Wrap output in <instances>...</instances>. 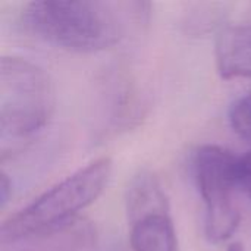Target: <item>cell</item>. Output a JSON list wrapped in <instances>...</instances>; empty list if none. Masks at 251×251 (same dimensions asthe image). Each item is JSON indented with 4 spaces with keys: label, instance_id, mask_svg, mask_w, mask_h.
I'll return each mask as SVG.
<instances>
[{
    "label": "cell",
    "instance_id": "1",
    "mask_svg": "<svg viewBox=\"0 0 251 251\" xmlns=\"http://www.w3.org/2000/svg\"><path fill=\"white\" fill-rule=\"evenodd\" d=\"M140 1L40 0L25 4L22 24L37 38L78 53H96L116 46L126 34L131 18L146 12Z\"/></svg>",
    "mask_w": 251,
    "mask_h": 251
},
{
    "label": "cell",
    "instance_id": "2",
    "mask_svg": "<svg viewBox=\"0 0 251 251\" xmlns=\"http://www.w3.org/2000/svg\"><path fill=\"white\" fill-rule=\"evenodd\" d=\"M112 166L109 157H100L66 176L32 203L9 216L1 224L0 243L13 241L78 219V213L93 204L104 191L112 175Z\"/></svg>",
    "mask_w": 251,
    "mask_h": 251
},
{
    "label": "cell",
    "instance_id": "3",
    "mask_svg": "<svg viewBox=\"0 0 251 251\" xmlns=\"http://www.w3.org/2000/svg\"><path fill=\"white\" fill-rule=\"evenodd\" d=\"M56 91L50 75L37 63L3 56L0 60V140L19 143L40 132L51 119Z\"/></svg>",
    "mask_w": 251,
    "mask_h": 251
},
{
    "label": "cell",
    "instance_id": "4",
    "mask_svg": "<svg viewBox=\"0 0 251 251\" xmlns=\"http://www.w3.org/2000/svg\"><path fill=\"white\" fill-rule=\"evenodd\" d=\"M237 160L229 150L212 144L199 147L193 157L194 179L206 209L204 234L213 244L229 240L241 221L234 200Z\"/></svg>",
    "mask_w": 251,
    "mask_h": 251
},
{
    "label": "cell",
    "instance_id": "5",
    "mask_svg": "<svg viewBox=\"0 0 251 251\" xmlns=\"http://www.w3.org/2000/svg\"><path fill=\"white\" fill-rule=\"evenodd\" d=\"M0 244L1 251H94L97 232L91 222L78 218L65 225Z\"/></svg>",
    "mask_w": 251,
    "mask_h": 251
},
{
    "label": "cell",
    "instance_id": "6",
    "mask_svg": "<svg viewBox=\"0 0 251 251\" xmlns=\"http://www.w3.org/2000/svg\"><path fill=\"white\" fill-rule=\"evenodd\" d=\"M215 59L224 79L251 78V25L224 26L216 35Z\"/></svg>",
    "mask_w": 251,
    "mask_h": 251
},
{
    "label": "cell",
    "instance_id": "7",
    "mask_svg": "<svg viewBox=\"0 0 251 251\" xmlns=\"http://www.w3.org/2000/svg\"><path fill=\"white\" fill-rule=\"evenodd\" d=\"M125 209L129 225L149 215L169 213L166 193L153 172L140 171L132 176L125 194Z\"/></svg>",
    "mask_w": 251,
    "mask_h": 251
},
{
    "label": "cell",
    "instance_id": "8",
    "mask_svg": "<svg viewBox=\"0 0 251 251\" xmlns=\"http://www.w3.org/2000/svg\"><path fill=\"white\" fill-rule=\"evenodd\" d=\"M129 226L132 251H178L176 231L169 213L149 215Z\"/></svg>",
    "mask_w": 251,
    "mask_h": 251
},
{
    "label": "cell",
    "instance_id": "9",
    "mask_svg": "<svg viewBox=\"0 0 251 251\" xmlns=\"http://www.w3.org/2000/svg\"><path fill=\"white\" fill-rule=\"evenodd\" d=\"M228 116L232 131L251 143V91L238 97L231 104Z\"/></svg>",
    "mask_w": 251,
    "mask_h": 251
},
{
    "label": "cell",
    "instance_id": "10",
    "mask_svg": "<svg viewBox=\"0 0 251 251\" xmlns=\"http://www.w3.org/2000/svg\"><path fill=\"white\" fill-rule=\"evenodd\" d=\"M235 176H237V190L251 199V151L238 157Z\"/></svg>",
    "mask_w": 251,
    "mask_h": 251
},
{
    "label": "cell",
    "instance_id": "11",
    "mask_svg": "<svg viewBox=\"0 0 251 251\" xmlns=\"http://www.w3.org/2000/svg\"><path fill=\"white\" fill-rule=\"evenodd\" d=\"M10 197H12V181L9 179L7 174L3 171L1 172V181H0V204H1V209L6 207Z\"/></svg>",
    "mask_w": 251,
    "mask_h": 251
}]
</instances>
